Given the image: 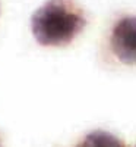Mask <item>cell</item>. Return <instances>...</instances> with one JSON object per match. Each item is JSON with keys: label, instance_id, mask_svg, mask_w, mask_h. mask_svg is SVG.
Segmentation results:
<instances>
[{"label": "cell", "instance_id": "6da1fadb", "mask_svg": "<svg viewBox=\"0 0 136 147\" xmlns=\"http://www.w3.org/2000/svg\"><path fill=\"white\" fill-rule=\"evenodd\" d=\"M82 10L70 0H48L32 15L35 40L43 46H65L85 27Z\"/></svg>", "mask_w": 136, "mask_h": 147}, {"label": "cell", "instance_id": "7a4b0ae2", "mask_svg": "<svg viewBox=\"0 0 136 147\" xmlns=\"http://www.w3.org/2000/svg\"><path fill=\"white\" fill-rule=\"evenodd\" d=\"M111 50L119 60L127 65H136V16H125L111 32Z\"/></svg>", "mask_w": 136, "mask_h": 147}, {"label": "cell", "instance_id": "3957f363", "mask_svg": "<svg viewBox=\"0 0 136 147\" xmlns=\"http://www.w3.org/2000/svg\"><path fill=\"white\" fill-rule=\"evenodd\" d=\"M79 147H125L119 138L105 131H94L86 136Z\"/></svg>", "mask_w": 136, "mask_h": 147}]
</instances>
